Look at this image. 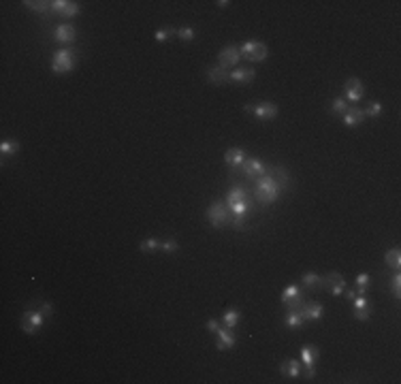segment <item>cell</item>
Masks as SVG:
<instances>
[{
    "mask_svg": "<svg viewBox=\"0 0 401 384\" xmlns=\"http://www.w3.org/2000/svg\"><path fill=\"white\" fill-rule=\"evenodd\" d=\"M344 90H346V98H348L352 105H356L363 98V84H361V79H356V77H350L348 82L344 84Z\"/></svg>",
    "mask_w": 401,
    "mask_h": 384,
    "instance_id": "cell-12",
    "label": "cell"
},
{
    "mask_svg": "<svg viewBox=\"0 0 401 384\" xmlns=\"http://www.w3.org/2000/svg\"><path fill=\"white\" fill-rule=\"evenodd\" d=\"M51 314H53V303H49V301H43V303L32 301L30 305L26 308L24 316H22L24 333H28V335L39 333V329L43 327V323H45V318H49Z\"/></svg>",
    "mask_w": 401,
    "mask_h": 384,
    "instance_id": "cell-1",
    "label": "cell"
},
{
    "mask_svg": "<svg viewBox=\"0 0 401 384\" xmlns=\"http://www.w3.org/2000/svg\"><path fill=\"white\" fill-rule=\"evenodd\" d=\"M301 316L303 320H320L325 316V308L323 303H316V301H305L301 308Z\"/></svg>",
    "mask_w": 401,
    "mask_h": 384,
    "instance_id": "cell-14",
    "label": "cell"
},
{
    "mask_svg": "<svg viewBox=\"0 0 401 384\" xmlns=\"http://www.w3.org/2000/svg\"><path fill=\"white\" fill-rule=\"evenodd\" d=\"M390 292H393L395 297L401 294V275L399 273H395L393 278H390Z\"/></svg>",
    "mask_w": 401,
    "mask_h": 384,
    "instance_id": "cell-39",
    "label": "cell"
},
{
    "mask_svg": "<svg viewBox=\"0 0 401 384\" xmlns=\"http://www.w3.org/2000/svg\"><path fill=\"white\" fill-rule=\"evenodd\" d=\"M248 194H250V190H248L244 184H235L233 188L228 190L224 203L226 205H233V203H239V201H248Z\"/></svg>",
    "mask_w": 401,
    "mask_h": 384,
    "instance_id": "cell-17",
    "label": "cell"
},
{
    "mask_svg": "<svg viewBox=\"0 0 401 384\" xmlns=\"http://www.w3.org/2000/svg\"><path fill=\"white\" fill-rule=\"evenodd\" d=\"M177 37H180L182 41H186V43H190V41H194V30L188 28V26H184V28L177 30Z\"/></svg>",
    "mask_w": 401,
    "mask_h": 384,
    "instance_id": "cell-37",
    "label": "cell"
},
{
    "mask_svg": "<svg viewBox=\"0 0 401 384\" xmlns=\"http://www.w3.org/2000/svg\"><path fill=\"white\" fill-rule=\"evenodd\" d=\"M244 111L246 113H252L256 120L261 122H269L278 118V105L269 103V101H258V103H248L244 105Z\"/></svg>",
    "mask_w": 401,
    "mask_h": 384,
    "instance_id": "cell-5",
    "label": "cell"
},
{
    "mask_svg": "<svg viewBox=\"0 0 401 384\" xmlns=\"http://www.w3.org/2000/svg\"><path fill=\"white\" fill-rule=\"evenodd\" d=\"M256 73L252 68H233L230 70V82L233 84H250L254 82Z\"/></svg>",
    "mask_w": 401,
    "mask_h": 384,
    "instance_id": "cell-19",
    "label": "cell"
},
{
    "mask_svg": "<svg viewBox=\"0 0 401 384\" xmlns=\"http://www.w3.org/2000/svg\"><path fill=\"white\" fill-rule=\"evenodd\" d=\"M79 3H73V0H68V5H66V9H64V13H62V17L64 20H70V17H75L77 13H79Z\"/></svg>",
    "mask_w": 401,
    "mask_h": 384,
    "instance_id": "cell-35",
    "label": "cell"
},
{
    "mask_svg": "<svg viewBox=\"0 0 401 384\" xmlns=\"http://www.w3.org/2000/svg\"><path fill=\"white\" fill-rule=\"evenodd\" d=\"M282 186L273 180V177L267 173V175H261L258 180H254V199L261 203V205H271L280 199L282 194Z\"/></svg>",
    "mask_w": 401,
    "mask_h": 384,
    "instance_id": "cell-2",
    "label": "cell"
},
{
    "mask_svg": "<svg viewBox=\"0 0 401 384\" xmlns=\"http://www.w3.org/2000/svg\"><path fill=\"white\" fill-rule=\"evenodd\" d=\"M235 344H237L235 331L222 325V327L218 329V333H216V348H218L220 352H224V350H230V348H235Z\"/></svg>",
    "mask_w": 401,
    "mask_h": 384,
    "instance_id": "cell-9",
    "label": "cell"
},
{
    "mask_svg": "<svg viewBox=\"0 0 401 384\" xmlns=\"http://www.w3.org/2000/svg\"><path fill=\"white\" fill-rule=\"evenodd\" d=\"M303 323H305V320H303L301 312H288L286 318H284V325H286L288 329H299Z\"/></svg>",
    "mask_w": 401,
    "mask_h": 384,
    "instance_id": "cell-29",
    "label": "cell"
},
{
    "mask_svg": "<svg viewBox=\"0 0 401 384\" xmlns=\"http://www.w3.org/2000/svg\"><path fill=\"white\" fill-rule=\"evenodd\" d=\"M218 60H220V66H224L226 70H233L237 68L239 60H242V53H239V47L235 45H228L218 53Z\"/></svg>",
    "mask_w": 401,
    "mask_h": 384,
    "instance_id": "cell-10",
    "label": "cell"
},
{
    "mask_svg": "<svg viewBox=\"0 0 401 384\" xmlns=\"http://www.w3.org/2000/svg\"><path fill=\"white\" fill-rule=\"evenodd\" d=\"M280 371H282V376H286V378H299L301 376V361H297V359L284 361L280 365Z\"/></svg>",
    "mask_w": 401,
    "mask_h": 384,
    "instance_id": "cell-20",
    "label": "cell"
},
{
    "mask_svg": "<svg viewBox=\"0 0 401 384\" xmlns=\"http://www.w3.org/2000/svg\"><path fill=\"white\" fill-rule=\"evenodd\" d=\"M342 118H344V124L348 128H356L365 122V111L361 109V107H348V111H346Z\"/></svg>",
    "mask_w": 401,
    "mask_h": 384,
    "instance_id": "cell-16",
    "label": "cell"
},
{
    "mask_svg": "<svg viewBox=\"0 0 401 384\" xmlns=\"http://www.w3.org/2000/svg\"><path fill=\"white\" fill-rule=\"evenodd\" d=\"M318 359V348L314 346H303L301 348V365L303 367H314Z\"/></svg>",
    "mask_w": 401,
    "mask_h": 384,
    "instance_id": "cell-21",
    "label": "cell"
},
{
    "mask_svg": "<svg viewBox=\"0 0 401 384\" xmlns=\"http://www.w3.org/2000/svg\"><path fill=\"white\" fill-rule=\"evenodd\" d=\"M267 173H269L275 182H278L282 188H286L288 186V182H290V177H288V171L284 167H267Z\"/></svg>",
    "mask_w": 401,
    "mask_h": 384,
    "instance_id": "cell-22",
    "label": "cell"
},
{
    "mask_svg": "<svg viewBox=\"0 0 401 384\" xmlns=\"http://www.w3.org/2000/svg\"><path fill=\"white\" fill-rule=\"evenodd\" d=\"M348 103H346V98H333L331 101V111L335 113V115H344L346 111H348Z\"/></svg>",
    "mask_w": 401,
    "mask_h": 384,
    "instance_id": "cell-31",
    "label": "cell"
},
{
    "mask_svg": "<svg viewBox=\"0 0 401 384\" xmlns=\"http://www.w3.org/2000/svg\"><path fill=\"white\" fill-rule=\"evenodd\" d=\"M267 56H269V47L265 45V43H261V41H256V45H254V49H252V53H250V62H263Z\"/></svg>",
    "mask_w": 401,
    "mask_h": 384,
    "instance_id": "cell-26",
    "label": "cell"
},
{
    "mask_svg": "<svg viewBox=\"0 0 401 384\" xmlns=\"http://www.w3.org/2000/svg\"><path fill=\"white\" fill-rule=\"evenodd\" d=\"M352 316L356 320H369L371 318V308H359V310H352Z\"/></svg>",
    "mask_w": 401,
    "mask_h": 384,
    "instance_id": "cell-38",
    "label": "cell"
},
{
    "mask_svg": "<svg viewBox=\"0 0 401 384\" xmlns=\"http://www.w3.org/2000/svg\"><path fill=\"white\" fill-rule=\"evenodd\" d=\"M216 5H218L220 9H226V7L230 5V3H228V0H218V3H216Z\"/></svg>",
    "mask_w": 401,
    "mask_h": 384,
    "instance_id": "cell-43",
    "label": "cell"
},
{
    "mask_svg": "<svg viewBox=\"0 0 401 384\" xmlns=\"http://www.w3.org/2000/svg\"><path fill=\"white\" fill-rule=\"evenodd\" d=\"M314 376H316V369H314V367H305V378L311 380Z\"/></svg>",
    "mask_w": 401,
    "mask_h": 384,
    "instance_id": "cell-41",
    "label": "cell"
},
{
    "mask_svg": "<svg viewBox=\"0 0 401 384\" xmlns=\"http://www.w3.org/2000/svg\"><path fill=\"white\" fill-rule=\"evenodd\" d=\"M239 320H242V312H239V310L235 308V310H226V312H224V316H222V320H220V323L224 325V327H228V329H237Z\"/></svg>",
    "mask_w": 401,
    "mask_h": 384,
    "instance_id": "cell-24",
    "label": "cell"
},
{
    "mask_svg": "<svg viewBox=\"0 0 401 384\" xmlns=\"http://www.w3.org/2000/svg\"><path fill=\"white\" fill-rule=\"evenodd\" d=\"M239 171L244 173L246 180H252L254 182L261 175H267V165L263 163V160H258V158H246V163L242 165Z\"/></svg>",
    "mask_w": 401,
    "mask_h": 384,
    "instance_id": "cell-7",
    "label": "cell"
},
{
    "mask_svg": "<svg viewBox=\"0 0 401 384\" xmlns=\"http://www.w3.org/2000/svg\"><path fill=\"white\" fill-rule=\"evenodd\" d=\"M139 250H141V252H156V250H160V239H156V237L143 239L139 244Z\"/></svg>",
    "mask_w": 401,
    "mask_h": 384,
    "instance_id": "cell-30",
    "label": "cell"
},
{
    "mask_svg": "<svg viewBox=\"0 0 401 384\" xmlns=\"http://www.w3.org/2000/svg\"><path fill=\"white\" fill-rule=\"evenodd\" d=\"M53 39H56L58 43H62V45H70V43L77 39L75 26H70V24H60L58 28H56V32H53Z\"/></svg>",
    "mask_w": 401,
    "mask_h": 384,
    "instance_id": "cell-13",
    "label": "cell"
},
{
    "mask_svg": "<svg viewBox=\"0 0 401 384\" xmlns=\"http://www.w3.org/2000/svg\"><path fill=\"white\" fill-rule=\"evenodd\" d=\"M384 263H386V267H390V269H395V271H399V269H401V252H399V248L386 250V254H384Z\"/></svg>",
    "mask_w": 401,
    "mask_h": 384,
    "instance_id": "cell-25",
    "label": "cell"
},
{
    "mask_svg": "<svg viewBox=\"0 0 401 384\" xmlns=\"http://www.w3.org/2000/svg\"><path fill=\"white\" fill-rule=\"evenodd\" d=\"M205 327H207L209 333H218V329L222 327V323H220V320H216V318H209L207 323H205Z\"/></svg>",
    "mask_w": 401,
    "mask_h": 384,
    "instance_id": "cell-40",
    "label": "cell"
},
{
    "mask_svg": "<svg viewBox=\"0 0 401 384\" xmlns=\"http://www.w3.org/2000/svg\"><path fill=\"white\" fill-rule=\"evenodd\" d=\"M17 151H20V143H17L15 139H3V143H0V156L13 158Z\"/></svg>",
    "mask_w": 401,
    "mask_h": 384,
    "instance_id": "cell-23",
    "label": "cell"
},
{
    "mask_svg": "<svg viewBox=\"0 0 401 384\" xmlns=\"http://www.w3.org/2000/svg\"><path fill=\"white\" fill-rule=\"evenodd\" d=\"M177 30L175 28H163V30H156V34H154V39L158 41V43H167L169 39H171L173 37V34H175Z\"/></svg>",
    "mask_w": 401,
    "mask_h": 384,
    "instance_id": "cell-34",
    "label": "cell"
},
{
    "mask_svg": "<svg viewBox=\"0 0 401 384\" xmlns=\"http://www.w3.org/2000/svg\"><path fill=\"white\" fill-rule=\"evenodd\" d=\"M354 284H356V294H365V292H367V288H369V284H371V275L369 273H359V275H356V278H354Z\"/></svg>",
    "mask_w": 401,
    "mask_h": 384,
    "instance_id": "cell-27",
    "label": "cell"
},
{
    "mask_svg": "<svg viewBox=\"0 0 401 384\" xmlns=\"http://www.w3.org/2000/svg\"><path fill=\"white\" fill-rule=\"evenodd\" d=\"M282 303L288 308V312H301L303 303H305V294L299 290V286L290 284V286L282 290Z\"/></svg>",
    "mask_w": 401,
    "mask_h": 384,
    "instance_id": "cell-6",
    "label": "cell"
},
{
    "mask_svg": "<svg viewBox=\"0 0 401 384\" xmlns=\"http://www.w3.org/2000/svg\"><path fill=\"white\" fill-rule=\"evenodd\" d=\"M323 288L331 292L333 297H337V294H344V290H346V280H344V275L337 273V271L327 273L325 278H323Z\"/></svg>",
    "mask_w": 401,
    "mask_h": 384,
    "instance_id": "cell-8",
    "label": "cell"
},
{
    "mask_svg": "<svg viewBox=\"0 0 401 384\" xmlns=\"http://www.w3.org/2000/svg\"><path fill=\"white\" fill-rule=\"evenodd\" d=\"M26 9H30L34 13H49L51 11V5L49 3H43V0H26Z\"/></svg>",
    "mask_w": 401,
    "mask_h": 384,
    "instance_id": "cell-28",
    "label": "cell"
},
{
    "mask_svg": "<svg viewBox=\"0 0 401 384\" xmlns=\"http://www.w3.org/2000/svg\"><path fill=\"white\" fill-rule=\"evenodd\" d=\"M246 158H248V154H246L244 147H230L224 154V163H226L228 169L237 171V169H242V165L246 163Z\"/></svg>",
    "mask_w": 401,
    "mask_h": 384,
    "instance_id": "cell-11",
    "label": "cell"
},
{
    "mask_svg": "<svg viewBox=\"0 0 401 384\" xmlns=\"http://www.w3.org/2000/svg\"><path fill=\"white\" fill-rule=\"evenodd\" d=\"M363 111H365V118H378V115L382 113V103L373 101V103H369L367 109H363Z\"/></svg>",
    "mask_w": 401,
    "mask_h": 384,
    "instance_id": "cell-32",
    "label": "cell"
},
{
    "mask_svg": "<svg viewBox=\"0 0 401 384\" xmlns=\"http://www.w3.org/2000/svg\"><path fill=\"white\" fill-rule=\"evenodd\" d=\"M344 294H346V299H348V301H352V299L356 297V292H354V288H350V290H344Z\"/></svg>",
    "mask_w": 401,
    "mask_h": 384,
    "instance_id": "cell-42",
    "label": "cell"
},
{
    "mask_svg": "<svg viewBox=\"0 0 401 384\" xmlns=\"http://www.w3.org/2000/svg\"><path fill=\"white\" fill-rule=\"evenodd\" d=\"M75 64H77V51H75L73 47L60 49V51L53 53V58H51V70H53L56 75H66V73H70V70L75 68Z\"/></svg>",
    "mask_w": 401,
    "mask_h": 384,
    "instance_id": "cell-3",
    "label": "cell"
},
{
    "mask_svg": "<svg viewBox=\"0 0 401 384\" xmlns=\"http://www.w3.org/2000/svg\"><path fill=\"white\" fill-rule=\"evenodd\" d=\"M207 79L213 86H224V84L230 82V70H226L224 66H220V64L209 66L207 68Z\"/></svg>",
    "mask_w": 401,
    "mask_h": 384,
    "instance_id": "cell-15",
    "label": "cell"
},
{
    "mask_svg": "<svg viewBox=\"0 0 401 384\" xmlns=\"http://www.w3.org/2000/svg\"><path fill=\"white\" fill-rule=\"evenodd\" d=\"M301 282H303V288L305 290H318V288H323V278L316 273V271H305L301 275Z\"/></svg>",
    "mask_w": 401,
    "mask_h": 384,
    "instance_id": "cell-18",
    "label": "cell"
},
{
    "mask_svg": "<svg viewBox=\"0 0 401 384\" xmlns=\"http://www.w3.org/2000/svg\"><path fill=\"white\" fill-rule=\"evenodd\" d=\"M160 250H163V252H177V250H180V244H177L175 239H160Z\"/></svg>",
    "mask_w": 401,
    "mask_h": 384,
    "instance_id": "cell-33",
    "label": "cell"
},
{
    "mask_svg": "<svg viewBox=\"0 0 401 384\" xmlns=\"http://www.w3.org/2000/svg\"><path fill=\"white\" fill-rule=\"evenodd\" d=\"M205 216H207L209 224L216 226V228H224L226 224H230V211H228V205L224 201H213L207 211H205Z\"/></svg>",
    "mask_w": 401,
    "mask_h": 384,
    "instance_id": "cell-4",
    "label": "cell"
},
{
    "mask_svg": "<svg viewBox=\"0 0 401 384\" xmlns=\"http://www.w3.org/2000/svg\"><path fill=\"white\" fill-rule=\"evenodd\" d=\"M49 5H51V13H56V15L62 17V13H64V9L68 5V0H51Z\"/></svg>",
    "mask_w": 401,
    "mask_h": 384,
    "instance_id": "cell-36",
    "label": "cell"
}]
</instances>
